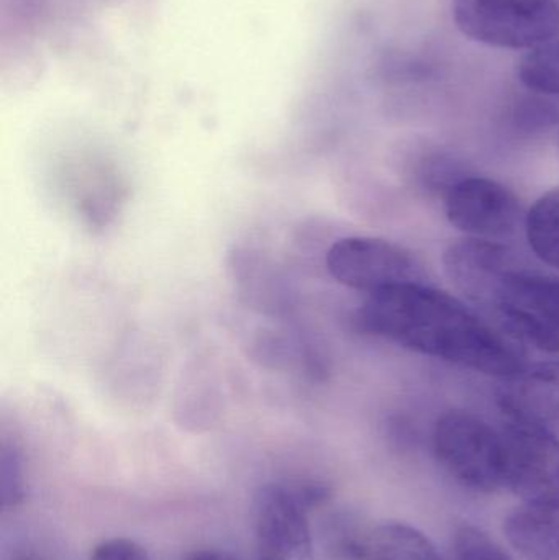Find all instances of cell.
Here are the masks:
<instances>
[{
    "label": "cell",
    "mask_w": 559,
    "mask_h": 560,
    "mask_svg": "<svg viewBox=\"0 0 559 560\" xmlns=\"http://www.w3.org/2000/svg\"><path fill=\"white\" fill-rule=\"evenodd\" d=\"M515 72L528 91L559 97V38L525 51Z\"/></svg>",
    "instance_id": "5bb4252c"
},
{
    "label": "cell",
    "mask_w": 559,
    "mask_h": 560,
    "mask_svg": "<svg viewBox=\"0 0 559 560\" xmlns=\"http://www.w3.org/2000/svg\"><path fill=\"white\" fill-rule=\"evenodd\" d=\"M489 310L540 351L559 354V278L522 262L499 285Z\"/></svg>",
    "instance_id": "5b68a950"
},
{
    "label": "cell",
    "mask_w": 559,
    "mask_h": 560,
    "mask_svg": "<svg viewBox=\"0 0 559 560\" xmlns=\"http://www.w3.org/2000/svg\"><path fill=\"white\" fill-rule=\"evenodd\" d=\"M89 560H151L147 549L127 538L107 539L95 546Z\"/></svg>",
    "instance_id": "e0dca14e"
},
{
    "label": "cell",
    "mask_w": 559,
    "mask_h": 560,
    "mask_svg": "<svg viewBox=\"0 0 559 560\" xmlns=\"http://www.w3.org/2000/svg\"><path fill=\"white\" fill-rule=\"evenodd\" d=\"M450 223L468 238L502 240L522 222V206L504 184L488 177H462L445 194Z\"/></svg>",
    "instance_id": "ba28073f"
},
{
    "label": "cell",
    "mask_w": 559,
    "mask_h": 560,
    "mask_svg": "<svg viewBox=\"0 0 559 560\" xmlns=\"http://www.w3.org/2000/svg\"><path fill=\"white\" fill-rule=\"evenodd\" d=\"M453 22L473 42L531 49L559 38V0H453Z\"/></svg>",
    "instance_id": "7a4b0ae2"
},
{
    "label": "cell",
    "mask_w": 559,
    "mask_h": 560,
    "mask_svg": "<svg viewBox=\"0 0 559 560\" xmlns=\"http://www.w3.org/2000/svg\"><path fill=\"white\" fill-rule=\"evenodd\" d=\"M504 533L528 560H559V502L522 503L509 513Z\"/></svg>",
    "instance_id": "8fae6325"
},
{
    "label": "cell",
    "mask_w": 559,
    "mask_h": 560,
    "mask_svg": "<svg viewBox=\"0 0 559 560\" xmlns=\"http://www.w3.org/2000/svg\"><path fill=\"white\" fill-rule=\"evenodd\" d=\"M184 560H236L233 556L226 552L216 551V549H203V551H196L187 556Z\"/></svg>",
    "instance_id": "ac0fdd59"
},
{
    "label": "cell",
    "mask_w": 559,
    "mask_h": 560,
    "mask_svg": "<svg viewBox=\"0 0 559 560\" xmlns=\"http://www.w3.org/2000/svg\"><path fill=\"white\" fill-rule=\"evenodd\" d=\"M525 235L534 255L559 271V187L544 194L528 210Z\"/></svg>",
    "instance_id": "4fadbf2b"
},
{
    "label": "cell",
    "mask_w": 559,
    "mask_h": 560,
    "mask_svg": "<svg viewBox=\"0 0 559 560\" xmlns=\"http://www.w3.org/2000/svg\"><path fill=\"white\" fill-rule=\"evenodd\" d=\"M15 560H38V559L28 558V556H22V558H16Z\"/></svg>",
    "instance_id": "d6986e66"
},
{
    "label": "cell",
    "mask_w": 559,
    "mask_h": 560,
    "mask_svg": "<svg viewBox=\"0 0 559 560\" xmlns=\"http://www.w3.org/2000/svg\"><path fill=\"white\" fill-rule=\"evenodd\" d=\"M364 560H443L433 542L414 526L389 522L368 529Z\"/></svg>",
    "instance_id": "7c38bea8"
},
{
    "label": "cell",
    "mask_w": 559,
    "mask_h": 560,
    "mask_svg": "<svg viewBox=\"0 0 559 560\" xmlns=\"http://www.w3.org/2000/svg\"><path fill=\"white\" fill-rule=\"evenodd\" d=\"M450 560H514L491 536L476 526L456 529L452 539Z\"/></svg>",
    "instance_id": "9a60e30c"
},
{
    "label": "cell",
    "mask_w": 559,
    "mask_h": 560,
    "mask_svg": "<svg viewBox=\"0 0 559 560\" xmlns=\"http://www.w3.org/2000/svg\"><path fill=\"white\" fill-rule=\"evenodd\" d=\"M446 276L476 305L489 308L499 285L522 265L508 246L491 240L453 243L443 256Z\"/></svg>",
    "instance_id": "9c48e42d"
},
{
    "label": "cell",
    "mask_w": 559,
    "mask_h": 560,
    "mask_svg": "<svg viewBox=\"0 0 559 560\" xmlns=\"http://www.w3.org/2000/svg\"><path fill=\"white\" fill-rule=\"evenodd\" d=\"M327 499L321 483L263 487L255 503L258 560H315L311 512Z\"/></svg>",
    "instance_id": "277c9868"
},
{
    "label": "cell",
    "mask_w": 559,
    "mask_h": 560,
    "mask_svg": "<svg viewBox=\"0 0 559 560\" xmlns=\"http://www.w3.org/2000/svg\"><path fill=\"white\" fill-rule=\"evenodd\" d=\"M433 453L459 486L492 493L504 487L501 430L469 411L452 410L436 421Z\"/></svg>",
    "instance_id": "3957f363"
},
{
    "label": "cell",
    "mask_w": 559,
    "mask_h": 560,
    "mask_svg": "<svg viewBox=\"0 0 559 560\" xmlns=\"http://www.w3.org/2000/svg\"><path fill=\"white\" fill-rule=\"evenodd\" d=\"M501 438L504 487L522 503L559 502V436L508 420Z\"/></svg>",
    "instance_id": "8992f818"
},
{
    "label": "cell",
    "mask_w": 559,
    "mask_h": 560,
    "mask_svg": "<svg viewBox=\"0 0 559 560\" xmlns=\"http://www.w3.org/2000/svg\"><path fill=\"white\" fill-rule=\"evenodd\" d=\"M331 278L360 292H380L387 287L423 282L412 253L386 240L350 236L327 253Z\"/></svg>",
    "instance_id": "52a82bcc"
},
{
    "label": "cell",
    "mask_w": 559,
    "mask_h": 560,
    "mask_svg": "<svg viewBox=\"0 0 559 560\" xmlns=\"http://www.w3.org/2000/svg\"><path fill=\"white\" fill-rule=\"evenodd\" d=\"M498 404L508 420L559 436V365L525 368L508 377Z\"/></svg>",
    "instance_id": "30bf717a"
},
{
    "label": "cell",
    "mask_w": 559,
    "mask_h": 560,
    "mask_svg": "<svg viewBox=\"0 0 559 560\" xmlns=\"http://www.w3.org/2000/svg\"><path fill=\"white\" fill-rule=\"evenodd\" d=\"M354 328L400 348L496 377L527 368L524 349L458 299L423 282L370 293L354 313Z\"/></svg>",
    "instance_id": "6da1fadb"
},
{
    "label": "cell",
    "mask_w": 559,
    "mask_h": 560,
    "mask_svg": "<svg viewBox=\"0 0 559 560\" xmlns=\"http://www.w3.org/2000/svg\"><path fill=\"white\" fill-rule=\"evenodd\" d=\"M25 469L15 447L3 444L0 451V499L2 509H15L25 499Z\"/></svg>",
    "instance_id": "2e32d148"
}]
</instances>
